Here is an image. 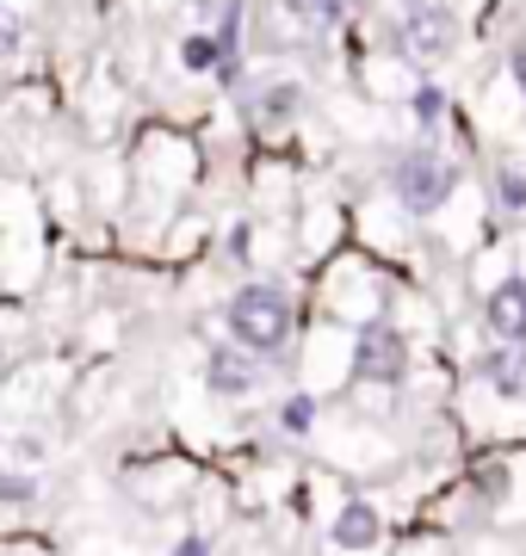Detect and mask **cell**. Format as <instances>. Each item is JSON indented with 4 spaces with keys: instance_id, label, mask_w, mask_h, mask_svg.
<instances>
[{
    "instance_id": "obj_1",
    "label": "cell",
    "mask_w": 526,
    "mask_h": 556,
    "mask_svg": "<svg viewBox=\"0 0 526 556\" xmlns=\"http://www.w3.org/2000/svg\"><path fill=\"white\" fill-rule=\"evenodd\" d=\"M291 298H285L279 285H242L229 309H223V328H229V346H242L248 358H273L285 353V340H291Z\"/></svg>"
},
{
    "instance_id": "obj_2",
    "label": "cell",
    "mask_w": 526,
    "mask_h": 556,
    "mask_svg": "<svg viewBox=\"0 0 526 556\" xmlns=\"http://www.w3.org/2000/svg\"><path fill=\"white\" fill-rule=\"evenodd\" d=\"M390 192L403 199V211L434 217V211L459 192V161L434 155V149H409V155H397V167H390Z\"/></svg>"
},
{
    "instance_id": "obj_3",
    "label": "cell",
    "mask_w": 526,
    "mask_h": 556,
    "mask_svg": "<svg viewBox=\"0 0 526 556\" xmlns=\"http://www.w3.org/2000/svg\"><path fill=\"white\" fill-rule=\"evenodd\" d=\"M390 43L403 50V62H440L452 43H459V20L446 13L440 0H415V7H403L397 13V25H390Z\"/></svg>"
},
{
    "instance_id": "obj_4",
    "label": "cell",
    "mask_w": 526,
    "mask_h": 556,
    "mask_svg": "<svg viewBox=\"0 0 526 556\" xmlns=\"http://www.w3.org/2000/svg\"><path fill=\"white\" fill-rule=\"evenodd\" d=\"M409 378V340L403 328H390V321H365L360 334H353V383H390Z\"/></svg>"
},
{
    "instance_id": "obj_5",
    "label": "cell",
    "mask_w": 526,
    "mask_h": 556,
    "mask_svg": "<svg viewBox=\"0 0 526 556\" xmlns=\"http://www.w3.org/2000/svg\"><path fill=\"white\" fill-rule=\"evenodd\" d=\"M204 390L211 396H254L261 390V358H248L242 346H211L204 353Z\"/></svg>"
},
{
    "instance_id": "obj_6",
    "label": "cell",
    "mask_w": 526,
    "mask_h": 556,
    "mask_svg": "<svg viewBox=\"0 0 526 556\" xmlns=\"http://www.w3.org/2000/svg\"><path fill=\"white\" fill-rule=\"evenodd\" d=\"M484 321L502 334V346H526V278H502L484 298Z\"/></svg>"
},
{
    "instance_id": "obj_7",
    "label": "cell",
    "mask_w": 526,
    "mask_h": 556,
    "mask_svg": "<svg viewBox=\"0 0 526 556\" xmlns=\"http://www.w3.org/2000/svg\"><path fill=\"white\" fill-rule=\"evenodd\" d=\"M328 538H335V551H372L378 538H385V519H378V507L372 501H347L341 514H335V526H328Z\"/></svg>"
},
{
    "instance_id": "obj_8",
    "label": "cell",
    "mask_w": 526,
    "mask_h": 556,
    "mask_svg": "<svg viewBox=\"0 0 526 556\" xmlns=\"http://www.w3.org/2000/svg\"><path fill=\"white\" fill-rule=\"evenodd\" d=\"M477 371L502 402H526V346H496V353L477 358Z\"/></svg>"
},
{
    "instance_id": "obj_9",
    "label": "cell",
    "mask_w": 526,
    "mask_h": 556,
    "mask_svg": "<svg viewBox=\"0 0 526 556\" xmlns=\"http://www.w3.org/2000/svg\"><path fill=\"white\" fill-rule=\"evenodd\" d=\"M304 105V87H291V80H273V87H261L254 93V112L248 118H261V124H285L291 112Z\"/></svg>"
},
{
    "instance_id": "obj_10",
    "label": "cell",
    "mask_w": 526,
    "mask_h": 556,
    "mask_svg": "<svg viewBox=\"0 0 526 556\" xmlns=\"http://www.w3.org/2000/svg\"><path fill=\"white\" fill-rule=\"evenodd\" d=\"M347 7H353V0H291V13L304 25H341Z\"/></svg>"
},
{
    "instance_id": "obj_11",
    "label": "cell",
    "mask_w": 526,
    "mask_h": 556,
    "mask_svg": "<svg viewBox=\"0 0 526 556\" xmlns=\"http://www.w3.org/2000/svg\"><path fill=\"white\" fill-rule=\"evenodd\" d=\"M496 204H502V211H526V174L496 167Z\"/></svg>"
},
{
    "instance_id": "obj_12",
    "label": "cell",
    "mask_w": 526,
    "mask_h": 556,
    "mask_svg": "<svg viewBox=\"0 0 526 556\" xmlns=\"http://www.w3.org/2000/svg\"><path fill=\"white\" fill-rule=\"evenodd\" d=\"M279 427H285V433H310V427H316V402H310V396H291V402L279 408Z\"/></svg>"
},
{
    "instance_id": "obj_13",
    "label": "cell",
    "mask_w": 526,
    "mask_h": 556,
    "mask_svg": "<svg viewBox=\"0 0 526 556\" xmlns=\"http://www.w3.org/2000/svg\"><path fill=\"white\" fill-rule=\"evenodd\" d=\"M32 501H38L32 477H0V507H32Z\"/></svg>"
},
{
    "instance_id": "obj_14",
    "label": "cell",
    "mask_w": 526,
    "mask_h": 556,
    "mask_svg": "<svg viewBox=\"0 0 526 556\" xmlns=\"http://www.w3.org/2000/svg\"><path fill=\"white\" fill-rule=\"evenodd\" d=\"M409 112H415V118H422V124H440V112H446L440 87H422V93H415V100H409Z\"/></svg>"
},
{
    "instance_id": "obj_15",
    "label": "cell",
    "mask_w": 526,
    "mask_h": 556,
    "mask_svg": "<svg viewBox=\"0 0 526 556\" xmlns=\"http://www.w3.org/2000/svg\"><path fill=\"white\" fill-rule=\"evenodd\" d=\"M20 38H25V31H20V20H13V13L0 7V62H7L13 50H20Z\"/></svg>"
},
{
    "instance_id": "obj_16",
    "label": "cell",
    "mask_w": 526,
    "mask_h": 556,
    "mask_svg": "<svg viewBox=\"0 0 526 556\" xmlns=\"http://www.w3.org/2000/svg\"><path fill=\"white\" fill-rule=\"evenodd\" d=\"M174 556H211V538H199V532L180 538V544H174Z\"/></svg>"
},
{
    "instance_id": "obj_17",
    "label": "cell",
    "mask_w": 526,
    "mask_h": 556,
    "mask_svg": "<svg viewBox=\"0 0 526 556\" xmlns=\"http://www.w3.org/2000/svg\"><path fill=\"white\" fill-rule=\"evenodd\" d=\"M508 68H514V80H521V93H526V50H514V62H508Z\"/></svg>"
}]
</instances>
